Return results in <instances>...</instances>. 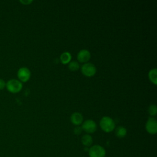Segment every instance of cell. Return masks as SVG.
Here are the masks:
<instances>
[{
    "label": "cell",
    "mask_w": 157,
    "mask_h": 157,
    "mask_svg": "<svg viewBox=\"0 0 157 157\" xmlns=\"http://www.w3.org/2000/svg\"><path fill=\"white\" fill-rule=\"evenodd\" d=\"M99 125L102 130L105 132H110L115 128V123L113 120L107 116L102 117L99 121Z\"/></svg>",
    "instance_id": "1"
},
{
    "label": "cell",
    "mask_w": 157,
    "mask_h": 157,
    "mask_svg": "<svg viewBox=\"0 0 157 157\" xmlns=\"http://www.w3.org/2000/svg\"><path fill=\"white\" fill-rule=\"evenodd\" d=\"M6 88L7 90L11 93H17L21 90L23 84L19 80L13 78L6 82Z\"/></svg>",
    "instance_id": "2"
},
{
    "label": "cell",
    "mask_w": 157,
    "mask_h": 157,
    "mask_svg": "<svg viewBox=\"0 0 157 157\" xmlns=\"http://www.w3.org/2000/svg\"><path fill=\"white\" fill-rule=\"evenodd\" d=\"M105 150L99 145H94L88 150V155L90 157H105Z\"/></svg>",
    "instance_id": "3"
},
{
    "label": "cell",
    "mask_w": 157,
    "mask_h": 157,
    "mask_svg": "<svg viewBox=\"0 0 157 157\" xmlns=\"http://www.w3.org/2000/svg\"><path fill=\"white\" fill-rule=\"evenodd\" d=\"M17 77L22 82H26L31 77V71L26 67H21L17 71Z\"/></svg>",
    "instance_id": "4"
},
{
    "label": "cell",
    "mask_w": 157,
    "mask_h": 157,
    "mask_svg": "<svg viewBox=\"0 0 157 157\" xmlns=\"http://www.w3.org/2000/svg\"><path fill=\"white\" fill-rule=\"evenodd\" d=\"M81 71L83 75L87 77L93 76L96 72L95 66L90 63H86L81 67Z\"/></svg>",
    "instance_id": "5"
},
{
    "label": "cell",
    "mask_w": 157,
    "mask_h": 157,
    "mask_svg": "<svg viewBox=\"0 0 157 157\" xmlns=\"http://www.w3.org/2000/svg\"><path fill=\"white\" fill-rule=\"evenodd\" d=\"M82 130L89 134L93 133L96 131L97 124L96 122L92 120H86L82 123Z\"/></svg>",
    "instance_id": "6"
},
{
    "label": "cell",
    "mask_w": 157,
    "mask_h": 157,
    "mask_svg": "<svg viewBox=\"0 0 157 157\" xmlns=\"http://www.w3.org/2000/svg\"><path fill=\"white\" fill-rule=\"evenodd\" d=\"M145 129L150 134H155L157 132V121L153 117H149L145 124Z\"/></svg>",
    "instance_id": "7"
},
{
    "label": "cell",
    "mask_w": 157,
    "mask_h": 157,
    "mask_svg": "<svg viewBox=\"0 0 157 157\" xmlns=\"http://www.w3.org/2000/svg\"><path fill=\"white\" fill-rule=\"evenodd\" d=\"M90 57H91L90 52L86 49L80 50L77 55V59L80 63L87 62L90 59Z\"/></svg>",
    "instance_id": "8"
},
{
    "label": "cell",
    "mask_w": 157,
    "mask_h": 157,
    "mask_svg": "<svg viewBox=\"0 0 157 157\" xmlns=\"http://www.w3.org/2000/svg\"><path fill=\"white\" fill-rule=\"evenodd\" d=\"M83 117L80 112H74L71 116V121L74 125L78 126L83 123Z\"/></svg>",
    "instance_id": "9"
},
{
    "label": "cell",
    "mask_w": 157,
    "mask_h": 157,
    "mask_svg": "<svg viewBox=\"0 0 157 157\" xmlns=\"http://www.w3.org/2000/svg\"><path fill=\"white\" fill-rule=\"evenodd\" d=\"M81 141H82V144L85 147H88L91 146L93 144V138L90 134H86L82 137Z\"/></svg>",
    "instance_id": "10"
},
{
    "label": "cell",
    "mask_w": 157,
    "mask_h": 157,
    "mask_svg": "<svg viewBox=\"0 0 157 157\" xmlns=\"http://www.w3.org/2000/svg\"><path fill=\"white\" fill-rule=\"evenodd\" d=\"M71 58H72L71 54L68 52H64L62 53L61 55H60L61 62L64 64L69 63L71 61Z\"/></svg>",
    "instance_id": "11"
},
{
    "label": "cell",
    "mask_w": 157,
    "mask_h": 157,
    "mask_svg": "<svg viewBox=\"0 0 157 157\" xmlns=\"http://www.w3.org/2000/svg\"><path fill=\"white\" fill-rule=\"evenodd\" d=\"M127 134V129L123 126H118L115 129V135L117 137L123 138Z\"/></svg>",
    "instance_id": "12"
},
{
    "label": "cell",
    "mask_w": 157,
    "mask_h": 157,
    "mask_svg": "<svg viewBox=\"0 0 157 157\" xmlns=\"http://www.w3.org/2000/svg\"><path fill=\"white\" fill-rule=\"evenodd\" d=\"M148 77L153 83L155 85L157 84V70L156 68H153L149 71Z\"/></svg>",
    "instance_id": "13"
},
{
    "label": "cell",
    "mask_w": 157,
    "mask_h": 157,
    "mask_svg": "<svg viewBox=\"0 0 157 157\" xmlns=\"http://www.w3.org/2000/svg\"><path fill=\"white\" fill-rule=\"evenodd\" d=\"M69 69L72 71H75L78 69L79 68V64L77 61H72L69 63V66H68Z\"/></svg>",
    "instance_id": "14"
},
{
    "label": "cell",
    "mask_w": 157,
    "mask_h": 157,
    "mask_svg": "<svg viewBox=\"0 0 157 157\" xmlns=\"http://www.w3.org/2000/svg\"><path fill=\"white\" fill-rule=\"evenodd\" d=\"M148 112L151 116H155L157 112V107L156 105H150L148 109Z\"/></svg>",
    "instance_id": "15"
},
{
    "label": "cell",
    "mask_w": 157,
    "mask_h": 157,
    "mask_svg": "<svg viewBox=\"0 0 157 157\" xmlns=\"http://www.w3.org/2000/svg\"><path fill=\"white\" fill-rule=\"evenodd\" d=\"M82 127H80V126H76V127L74 129V134H76V135H79V134H80L81 132H82Z\"/></svg>",
    "instance_id": "16"
},
{
    "label": "cell",
    "mask_w": 157,
    "mask_h": 157,
    "mask_svg": "<svg viewBox=\"0 0 157 157\" xmlns=\"http://www.w3.org/2000/svg\"><path fill=\"white\" fill-rule=\"evenodd\" d=\"M6 82L2 80V78H0V90H2L6 88Z\"/></svg>",
    "instance_id": "17"
},
{
    "label": "cell",
    "mask_w": 157,
    "mask_h": 157,
    "mask_svg": "<svg viewBox=\"0 0 157 157\" xmlns=\"http://www.w3.org/2000/svg\"><path fill=\"white\" fill-rule=\"evenodd\" d=\"M33 2L32 0H20V2H21L23 5H28L30 4Z\"/></svg>",
    "instance_id": "18"
}]
</instances>
